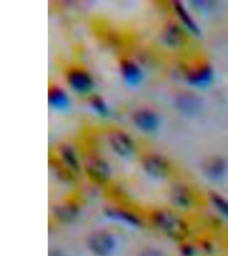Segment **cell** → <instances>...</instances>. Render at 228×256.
<instances>
[{"label": "cell", "instance_id": "cell-1", "mask_svg": "<svg viewBox=\"0 0 228 256\" xmlns=\"http://www.w3.org/2000/svg\"><path fill=\"white\" fill-rule=\"evenodd\" d=\"M108 143L113 150L122 158L131 156L135 150L134 141L122 131H114L110 134Z\"/></svg>", "mask_w": 228, "mask_h": 256}, {"label": "cell", "instance_id": "cell-2", "mask_svg": "<svg viewBox=\"0 0 228 256\" xmlns=\"http://www.w3.org/2000/svg\"><path fill=\"white\" fill-rule=\"evenodd\" d=\"M67 82L70 88L78 94H88L94 88V79L91 74L79 68L70 70L68 73Z\"/></svg>", "mask_w": 228, "mask_h": 256}, {"label": "cell", "instance_id": "cell-3", "mask_svg": "<svg viewBox=\"0 0 228 256\" xmlns=\"http://www.w3.org/2000/svg\"><path fill=\"white\" fill-rule=\"evenodd\" d=\"M132 122L135 126L144 134L155 132L160 125V120L158 114L153 111L142 108L132 114Z\"/></svg>", "mask_w": 228, "mask_h": 256}, {"label": "cell", "instance_id": "cell-4", "mask_svg": "<svg viewBox=\"0 0 228 256\" xmlns=\"http://www.w3.org/2000/svg\"><path fill=\"white\" fill-rule=\"evenodd\" d=\"M120 70L124 82L129 88H136L143 82V71L135 62L122 60L120 62Z\"/></svg>", "mask_w": 228, "mask_h": 256}, {"label": "cell", "instance_id": "cell-5", "mask_svg": "<svg viewBox=\"0 0 228 256\" xmlns=\"http://www.w3.org/2000/svg\"><path fill=\"white\" fill-rule=\"evenodd\" d=\"M48 104L56 110H66L70 107V98L62 88L52 86L48 90Z\"/></svg>", "mask_w": 228, "mask_h": 256}, {"label": "cell", "instance_id": "cell-6", "mask_svg": "<svg viewBox=\"0 0 228 256\" xmlns=\"http://www.w3.org/2000/svg\"><path fill=\"white\" fill-rule=\"evenodd\" d=\"M143 166L148 174L158 176L165 172L167 168V163L161 156L150 154L144 159Z\"/></svg>", "mask_w": 228, "mask_h": 256}, {"label": "cell", "instance_id": "cell-7", "mask_svg": "<svg viewBox=\"0 0 228 256\" xmlns=\"http://www.w3.org/2000/svg\"><path fill=\"white\" fill-rule=\"evenodd\" d=\"M86 169L92 174L96 175L98 177L106 178L108 175L110 168L108 164L100 158H89L86 162Z\"/></svg>", "mask_w": 228, "mask_h": 256}, {"label": "cell", "instance_id": "cell-8", "mask_svg": "<svg viewBox=\"0 0 228 256\" xmlns=\"http://www.w3.org/2000/svg\"><path fill=\"white\" fill-rule=\"evenodd\" d=\"M182 32L174 25H170L164 31V40L170 46H177L182 40Z\"/></svg>", "mask_w": 228, "mask_h": 256}, {"label": "cell", "instance_id": "cell-9", "mask_svg": "<svg viewBox=\"0 0 228 256\" xmlns=\"http://www.w3.org/2000/svg\"><path fill=\"white\" fill-rule=\"evenodd\" d=\"M176 12L178 13V16H180L182 22H184L188 28L192 31V32H195V34H198V28L196 26V24L194 22L192 18H190V15L188 14V12L186 10L180 2H176Z\"/></svg>", "mask_w": 228, "mask_h": 256}, {"label": "cell", "instance_id": "cell-10", "mask_svg": "<svg viewBox=\"0 0 228 256\" xmlns=\"http://www.w3.org/2000/svg\"><path fill=\"white\" fill-rule=\"evenodd\" d=\"M90 104L92 110L101 116H108L110 114L108 105L101 96L98 95L92 96Z\"/></svg>", "mask_w": 228, "mask_h": 256}, {"label": "cell", "instance_id": "cell-11", "mask_svg": "<svg viewBox=\"0 0 228 256\" xmlns=\"http://www.w3.org/2000/svg\"><path fill=\"white\" fill-rule=\"evenodd\" d=\"M60 153L68 165H70L74 168H78V160L76 158V153L74 152L73 148H71V146L68 144L60 146Z\"/></svg>", "mask_w": 228, "mask_h": 256}]
</instances>
